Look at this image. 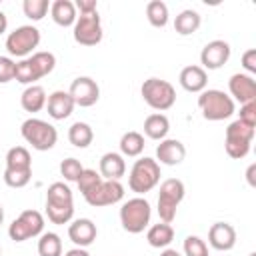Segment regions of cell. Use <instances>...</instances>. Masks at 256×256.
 I'll return each instance as SVG.
<instances>
[{"label":"cell","instance_id":"cell-1","mask_svg":"<svg viewBox=\"0 0 256 256\" xmlns=\"http://www.w3.org/2000/svg\"><path fill=\"white\" fill-rule=\"evenodd\" d=\"M46 216L52 224H70L74 216V196L68 184L52 182L46 190Z\"/></svg>","mask_w":256,"mask_h":256},{"label":"cell","instance_id":"cell-2","mask_svg":"<svg viewBox=\"0 0 256 256\" xmlns=\"http://www.w3.org/2000/svg\"><path fill=\"white\" fill-rule=\"evenodd\" d=\"M56 66V56L52 52H34L28 58H22L20 62H16V72H14V80L26 86L36 84L40 78L48 76Z\"/></svg>","mask_w":256,"mask_h":256},{"label":"cell","instance_id":"cell-3","mask_svg":"<svg viewBox=\"0 0 256 256\" xmlns=\"http://www.w3.org/2000/svg\"><path fill=\"white\" fill-rule=\"evenodd\" d=\"M198 108H200L204 120H210V122L228 120L236 112L234 100L224 90H218V88L202 90L198 94Z\"/></svg>","mask_w":256,"mask_h":256},{"label":"cell","instance_id":"cell-4","mask_svg":"<svg viewBox=\"0 0 256 256\" xmlns=\"http://www.w3.org/2000/svg\"><path fill=\"white\" fill-rule=\"evenodd\" d=\"M160 164L154 160V158H138L132 168H130V174H128V188L132 192H136L138 196L150 192L152 188L158 186L160 182Z\"/></svg>","mask_w":256,"mask_h":256},{"label":"cell","instance_id":"cell-5","mask_svg":"<svg viewBox=\"0 0 256 256\" xmlns=\"http://www.w3.org/2000/svg\"><path fill=\"white\" fill-rule=\"evenodd\" d=\"M152 216L150 202L142 196H134L120 206V224L130 234H140L148 228Z\"/></svg>","mask_w":256,"mask_h":256},{"label":"cell","instance_id":"cell-6","mask_svg":"<svg viewBox=\"0 0 256 256\" xmlns=\"http://www.w3.org/2000/svg\"><path fill=\"white\" fill-rule=\"evenodd\" d=\"M20 134L38 152L52 150L56 146V142H58V130L50 122L40 120V118H28V120H24L22 126H20Z\"/></svg>","mask_w":256,"mask_h":256},{"label":"cell","instance_id":"cell-7","mask_svg":"<svg viewBox=\"0 0 256 256\" xmlns=\"http://www.w3.org/2000/svg\"><path fill=\"white\" fill-rule=\"evenodd\" d=\"M186 194V186L180 178H166L160 184V192H158V216L160 222L172 224L176 218V208L180 206V202L184 200Z\"/></svg>","mask_w":256,"mask_h":256},{"label":"cell","instance_id":"cell-8","mask_svg":"<svg viewBox=\"0 0 256 256\" xmlns=\"http://www.w3.org/2000/svg\"><path fill=\"white\" fill-rule=\"evenodd\" d=\"M140 94L144 98V102L156 110V112H164L170 110L176 102V90L168 80L162 78H148L144 80V84L140 86Z\"/></svg>","mask_w":256,"mask_h":256},{"label":"cell","instance_id":"cell-9","mask_svg":"<svg viewBox=\"0 0 256 256\" xmlns=\"http://www.w3.org/2000/svg\"><path fill=\"white\" fill-rule=\"evenodd\" d=\"M252 140H254V128L236 118V120L230 122L228 128H226V138H224L226 154H228L230 158H234V160L246 158L248 152H250Z\"/></svg>","mask_w":256,"mask_h":256},{"label":"cell","instance_id":"cell-10","mask_svg":"<svg viewBox=\"0 0 256 256\" xmlns=\"http://www.w3.org/2000/svg\"><path fill=\"white\" fill-rule=\"evenodd\" d=\"M38 44H40V30L32 24L18 26L6 36V50L10 56L16 58H28L30 54H34V48H38Z\"/></svg>","mask_w":256,"mask_h":256},{"label":"cell","instance_id":"cell-11","mask_svg":"<svg viewBox=\"0 0 256 256\" xmlns=\"http://www.w3.org/2000/svg\"><path fill=\"white\" fill-rule=\"evenodd\" d=\"M44 232V216L38 210H24L18 218L8 226V236L14 242H26L30 238H38Z\"/></svg>","mask_w":256,"mask_h":256},{"label":"cell","instance_id":"cell-12","mask_svg":"<svg viewBox=\"0 0 256 256\" xmlns=\"http://www.w3.org/2000/svg\"><path fill=\"white\" fill-rule=\"evenodd\" d=\"M72 36L80 46H96L102 42V20L98 10L96 12H88V14H80L72 26Z\"/></svg>","mask_w":256,"mask_h":256},{"label":"cell","instance_id":"cell-13","mask_svg":"<svg viewBox=\"0 0 256 256\" xmlns=\"http://www.w3.org/2000/svg\"><path fill=\"white\" fill-rule=\"evenodd\" d=\"M122 198H124V186L120 184V180H104V178L90 192L84 194V200L94 208L118 204Z\"/></svg>","mask_w":256,"mask_h":256},{"label":"cell","instance_id":"cell-14","mask_svg":"<svg viewBox=\"0 0 256 256\" xmlns=\"http://www.w3.org/2000/svg\"><path fill=\"white\" fill-rule=\"evenodd\" d=\"M68 94L72 96L74 104L80 108H90L100 100V86L90 76H78L72 80Z\"/></svg>","mask_w":256,"mask_h":256},{"label":"cell","instance_id":"cell-15","mask_svg":"<svg viewBox=\"0 0 256 256\" xmlns=\"http://www.w3.org/2000/svg\"><path fill=\"white\" fill-rule=\"evenodd\" d=\"M230 44L226 40H210L200 52V64L204 70H218L230 60Z\"/></svg>","mask_w":256,"mask_h":256},{"label":"cell","instance_id":"cell-16","mask_svg":"<svg viewBox=\"0 0 256 256\" xmlns=\"http://www.w3.org/2000/svg\"><path fill=\"white\" fill-rule=\"evenodd\" d=\"M228 90H230L228 96L240 104L256 100V80H254V76H250L246 72L232 74L228 80Z\"/></svg>","mask_w":256,"mask_h":256},{"label":"cell","instance_id":"cell-17","mask_svg":"<svg viewBox=\"0 0 256 256\" xmlns=\"http://www.w3.org/2000/svg\"><path fill=\"white\" fill-rule=\"evenodd\" d=\"M208 244L218 252H228L236 246V230L228 222H214L208 230Z\"/></svg>","mask_w":256,"mask_h":256},{"label":"cell","instance_id":"cell-18","mask_svg":"<svg viewBox=\"0 0 256 256\" xmlns=\"http://www.w3.org/2000/svg\"><path fill=\"white\" fill-rule=\"evenodd\" d=\"M186 158V146L176 138H164L156 146V162L164 166H178Z\"/></svg>","mask_w":256,"mask_h":256},{"label":"cell","instance_id":"cell-19","mask_svg":"<svg viewBox=\"0 0 256 256\" xmlns=\"http://www.w3.org/2000/svg\"><path fill=\"white\" fill-rule=\"evenodd\" d=\"M98 236L96 224L90 218H76L70 222L68 226V238L78 246V248H86L90 246Z\"/></svg>","mask_w":256,"mask_h":256},{"label":"cell","instance_id":"cell-20","mask_svg":"<svg viewBox=\"0 0 256 256\" xmlns=\"http://www.w3.org/2000/svg\"><path fill=\"white\" fill-rule=\"evenodd\" d=\"M180 86L186 90V92H192V94H200L202 90H206V84H208V72L198 66V64H190V66H184L180 70Z\"/></svg>","mask_w":256,"mask_h":256},{"label":"cell","instance_id":"cell-21","mask_svg":"<svg viewBox=\"0 0 256 256\" xmlns=\"http://www.w3.org/2000/svg\"><path fill=\"white\" fill-rule=\"evenodd\" d=\"M74 106L76 104H74L72 96L68 92H64V90H54L48 96V100H46V110H48V116L52 120H64V118H68L72 114Z\"/></svg>","mask_w":256,"mask_h":256},{"label":"cell","instance_id":"cell-22","mask_svg":"<svg viewBox=\"0 0 256 256\" xmlns=\"http://www.w3.org/2000/svg\"><path fill=\"white\" fill-rule=\"evenodd\" d=\"M98 172L104 180H120L126 174V160L120 152H106L100 158Z\"/></svg>","mask_w":256,"mask_h":256},{"label":"cell","instance_id":"cell-23","mask_svg":"<svg viewBox=\"0 0 256 256\" xmlns=\"http://www.w3.org/2000/svg\"><path fill=\"white\" fill-rule=\"evenodd\" d=\"M50 14H52V20L62 28L74 26V22L78 18V12H76V6L72 0H54L50 4Z\"/></svg>","mask_w":256,"mask_h":256},{"label":"cell","instance_id":"cell-24","mask_svg":"<svg viewBox=\"0 0 256 256\" xmlns=\"http://www.w3.org/2000/svg\"><path fill=\"white\" fill-rule=\"evenodd\" d=\"M46 90L40 86V84H32V86H26L22 96H20V106L26 110V112H40L42 108H46Z\"/></svg>","mask_w":256,"mask_h":256},{"label":"cell","instance_id":"cell-25","mask_svg":"<svg viewBox=\"0 0 256 256\" xmlns=\"http://www.w3.org/2000/svg\"><path fill=\"white\" fill-rule=\"evenodd\" d=\"M168 130H170V120L166 114L162 112H154L150 116H146L144 120V134L150 138V140H164L168 136Z\"/></svg>","mask_w":256,"mask_h":256},{"label":"cell","instance_id":"cell-26","mask_svg":"<svg viewBox=\"0 0 256 256\" xmlns=\"http://www.w3.org/2000/svg\"><path fill=\"white\" fill-rule=\"evenodd\" d=\"M146 240L152 248H168L174 240V228L172 224H166V222H158V224H152L146 232Z\"/></svg>","mask_w":256,"mask_h":256},{"label":"cell","instance_id":"cell-27","mask_svg":"<svg viewBox=\"0 0 256 256\" xmlns=\"http://www.w3.org/2000/svg\"><path fill=\"white\" fill-rule=\"evenodd\" d=\"M200 24H202V16H200L196 10H192V8L182 10V12L174 18V30H176L180 36H190V34H194V32L200 28Z\"/></svg>","mask_w":256,"mask_h":256},{"label":"cell","instance_id":"cell-28","mask_svg":"<svg viewBox=\"0 0 256 256\" xmlns=\"http://www.w3.org/2000/svg\"><path fill=\"white\" fill-rule=\"evenodd\" d=\"M118 146H120V154H122V156L136 158V156H140V154L144 152V146H146V144H144V136H142L140 132L130 130V132H124V134H122Z\"/></svg>","mask_w":256,"mask_h":256},{"label":"cell","instance_id":"cell-29","mask_svg":"<svg viewBox=\"0 0 256 256\" xmlns=\"http://www.w3.org/2000/svg\"><path fill=\"white\" fill-rule=\"evenodd\" d=\"M68 140L74 148H88L94 140V130L88 122H74L68 128Z\"/></svg>","mask_w":256,"mask_h":256},{"label":"cell","instance_id":"cell-30","mask_svg":"<svg viewBox=\"0 0 256 256\" xmlns=\"http://www.w3.org/2000/svg\"><path fill=\"white\" fill-rule=\"evenodd\" d=\"M6 168H10V170H32V158H30L28 148L12 146L6 152Z\"/></svg>","mask_w":256,"mask_h":256},{"label":"cell","instance_id":"cell-31","mask_svg":"<svg viewBox=\"0 0 256 256\" xmlns=\"http://www.w3.org/2000/svg\"><path fill=\"white\" fill-rule=\"evenodd\" d=\"M146 18L154 28H164L168 24V6L162 0H150L146 4Z\"/></svg>","mask_w":256,"mask_h":256},{"label":"cell","instance_id":"cell-32","mask_svg":"<svg viewBox=\"0 0 256 256\" xmlns=\"http://www.w3.org/2000/svg\"><path fill=\"white\" fill-rule=\"evenodd\" d=\"M38 256H62V240L56 232H42L38 236Z\"/></svg>","mask_w":256,"mask_h":256},{"label":"cell","instance_id":"cell-33","mask_svg":"<svg viewBox=\"0 0 256 256\" xmlns=\"http://www.w3.org/2000/svg\"><path fill=\"white\" fill-rule=\"evenodd\" d=\"M22 10H24L26 18H30L32 22H38V20H42L48 14L50 2L48 0H24Z\"/></svg>","mask_w":256,"mask_h":256},{"label":"cell","instance_id":"cell-34","mask_svg":"<svg viewBox=\"0 0 256 256\" xmlns=\"http://www.w3.org/2000/svg\"><path fill=\"white\" fill-rule=\"evenodd\" d=\"M32 180V170H4V184L10 188H24Z\"/></svg>","mask_w":256,"mask_h":256},{"label":"cell","instance_id":"cell-35","mask_svg":"<svg viewBox=\"0 0 256 256\" xmlns=\"http://www.w3.org/2000/svg\"><path fill=\"white\" fill-rule=\"evenodd\" d=\"M182 248H184V256H208V244L194 234L184 238Z\"/></svg>","mask_w":256,"mask_h":256},{"label":"cell","instance_id":"cell-36","mask_svg":"<svg viewBox=\"0 0 256 256\" xmlns=\"http://www.w3.org/2000/svg\"><path fill=\"white\" fill-rule=\"evenodd\" d=\"M82 170H84V166L76 158H66V160L60 162V174L64 176L66 182H76L80 178Z\"/></svg>","mask_w":256,"mask_h":256},{"label":"cell","instance_id":"cell-37","mask_svg":"<svg viewBox=\"0 0 256 256\" xmlns=\"http://www.w3.org/2000/svg\"><path fill=\"white\" fill-rule=\"evenodd\" d=\"M102 180V176H100V172H96L94 168H84L82 170V174H80V178L76 180V184H78V190L82 192V196L86 194V192H90L98 182Z\"/></svg>","mask_w":256,"mask_h":256},{"label":"cell","instance_id":"cell-38","mask_svg":"<svg viewBox=\"0 0 256 256\" xmlns=\"http://www.w3.org/2000/svg\"><path fill=\"white\" fill-rule=\"evenodd\" d=\"M14 72H16V62L10 56H0V84L14 80Z\"/></svg>","mask_w":256,"mask_h":256},{"label":"cell","instance_id":"cell-39","mask_svg":"<svg viewBox=\"0 0 256 256\" xmlns=\"http://www.w3.org/2000/svg\"><path fill=\"white\" fill-rule=\"evenodd\" d=\"M238 120H242L244 124L248 126H256V100L254 102H246V104H240V116Z\"/></svg>","mask_w":256,"mask_h":256},{"label":"cell","instance_id":"cell-40","mask_svg":"<svg viewBox=\"0 0 256 256\" xmlns=\"http://www.w3.org/2000/svg\"><path fill=\"white\" fill-rule=\"evenodd\" d=\"M242 68H244L246 74H250V76L256 74V50H254V48H248V50L242 54Z\"/></svg>","mask_w":256,"mask_h":256},{"label":"cell","instance_id":"cell-41","mask_svg":"<svg viewBox=\"0 0 256 256\" xmlns=\"http://www.w3.org/2000/svg\"><path fill=\"white\" fill-rule=\"evenodd\" d=\"M74 6H76V12H80V14H88V12H96L98 10L96 0H76Z\"/></svg>","mask_w":256,"mask_h":256},{"label":"cell","instance_id":"cell-42","mask_svg":"<svg viewBox=\"0 0 256 256\" xmlns=\"http://www.w3.org/2000/svg\"><path fill=\"white\" fill-rule=\"evenodd\" d=\"M254 172H256V164H250L248 170H246V180L250 186H256V180H254Z\"/></svg>","mask_w":256,"mask_h":256},{"label":"cell","instance_id":"cell-43","mask_svg":"<svg viewBox=\"0 0 256 256\" xmlns=\"http://www.w3.org/2000/svg\"><path fill=\"white\" fill-rule=\"evenodd\" d=\"M64 256H90V252H88L86 248H78V246H76V248L68 250V252H66Z\"/></svg>","mask_w":256,"mask_h":256},{"label":"cell","instance_id":"cell-44","mask_svg":"<svg viewBox=\"0 0 256 256\" xmlns=\"http://www.w3.org/2000/svg\"><path fill=\"white\" fill-rule=\"evenodd\" d=\"M6 30H8V18H6V14L0 10V36H2Z\"/></svg>","mask_w":256,"mask_h":256},{"label":"cell","instance_id":"cell-45","mask_svg":"<svg viewBox=\"0 0 256 256\" xmlns=\"http://www.w3.org/2000/svg\"><path fill=\"white\" fill-rule=\"evenodd\" d=\"M160 256H182L178 250H174V248H164L162 252H160Z\"/></svg>","mask_w":256,"mask_h":256},{"label":"cell","instance_id":"cell-46","mask_svg":"<svg viewBox=\"0 0 256 256\" xmlns=\"http://www.w3.org/2000/svg\"><path fill=\"white\" fill-rule=\"evenodd\" d=\"M4 222V208H2V204H0V224Z\"/></svg>","mask_w":256,"mask_h":256},{"label":"cell","instance_id":"cell-47","mask_svg":"<svg viewBox=\"0 0 256 256\" xmlns=\"http://www.w3.org/2000/svg\"><path fill=\"white\" fill-rule=\"evenodd\" d=\"M248 256H256V252H250V254H248Z\"/></svg>","mask_w":256,"mask_h":256},{"label":"cell","instance_id":"cell-48","mask_svg":"<svg viewBox=\"0 0 256 256\" xmlns=\"http://www.w3.org/2000/svg\"><path fill=\"white\" fill-rule=\"evenodd\" d=\"M0 256H2V248H0Z\"/></svg>","mask_w":256,"mask_h":256}]
</instances>
